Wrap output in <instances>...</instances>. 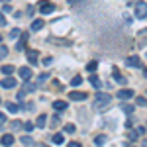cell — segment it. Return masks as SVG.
I'll list each match as a JSON object with an SVG mask.
<instances>
[{
  "mask_svg": "<svg viewBox=\"0 0 147 147\" xmlns=\"http://www.w3.org/2000/svg\"><path fill=\"white\" fill-rule=\"evenodd\" d=\"M110 102H112V96H110V94L98 92V94L94 96V100H92V108H94L96 112H102V110H106V108L110 106Z\"/></svg>",
  "mask_w": 147,
  "mask_h": 147,
  "instance_id": "cell-1",
  "label": "cell"
},
{
  "mask_svg": "<svg viewBox=\"0 0 147 147\" xmlns=\"http://www.w3.org/2000/svg\"><path fill=\"white\" fill-rule=\"evenodd\" d=\"M134 14H136L137 20H143V18H147V2H145V0H137L136 8H134Z\"/></svg>",
  "mask_w": 147,
  "mask_h": 147,
  "instance_id": "cell-2",
  "label": "cell"
},
{
  "mask_svg": "<svg viewBox=\"0 0 147 147\" xmlns=\"http://www.w3.org/2000/svg\"><path fill=\"white\" fill-rule=\"evenodd\" d=\"M39 12L41 14H51V12H55V4L49 2V0H41L39 2Z\"/></svg>",
  "mask_w": 147,
  "mask_h": 147,
  "instance_id": "cell-3",
  "label": "cell"
},
{
  "mask_svg": "<svg viewBox=\"0 0 147 147\" xmlns=\"http://www.w3.org/2000/svg\"><path fill=\"white\" fill-rule=\"evenodd\" d=\"M125 65H127V67H131V69L141 67V59H139L137 55H129L127 59H125Z\"/></svg>",
  "mask_w": 147,
  "mask_h": 147,
  "instance_id": "cell-4",
  "label": "cell"
},
{
  "mask_svg": "<svg viewBox=\"0 0 147 147\" xmlns=\"http://www.w3.org/2000/svg\"><path fill=\"white\" fill-rule=\"evenodd\" d=\"M0 86H2V88H14V86H16V79L10 77V75H6V79H2Z\"/></svg>",
  "mask_w": 147,
  "mask_h": 147,
  "instance_id": "cell-5",
  "label": "cell"
},
{
  "mask_svg": "<svg viewBox=\"0 0 147 147\" xmlns=\"http://www.w3.org/2000/svg\"><path fill=\"white\" fill-rule=\"evenodd\" d=\"M136 96V92L131 90V88H124V90H120L118 92V98L124 102V100H127V98H134Z\"/></svg>",
  "mask_w": 147,
  "mask_h": 147,
  "instance_id": "cell-6",
  "label": "cell"
},
{
  "mask_svg": "<svg viewBox=\"0 0 147 147\" xmlns=\"http://www.w3.org/2000/svg\"><path fill=\"white\" fill-rule=\"evenodd\" d=\"M69 98H71V100H77V102H82V100H86V98H88V96H86V94H84V92H71V94H69Z\"/></svg>",
  "mask_w": 147,
  "mask_h": 147,
  "instance_id": "cell-7",
  "label": "cell"
},
{
  "mask_svg": "<svg viewBox=\"0 0 147 147\" xmlns=\"http://www.w3.org/2000/svg\"><path fill=\"white\" fill-rule=\"evenodd\" d=\"M20 77H22L24 80H30L32 77H34V73H32V69H30V67H22V69H20Z\"/></svg>",
  "mask_w": 147,
  "mask_h": 147,
  "instance_id": "cell-8",
  "label": "cell"
},
{
  "mask_svg": "<svg viewBox=\"0 0 147 147\" xmlns=\"http://www.w3.org/2000/svg\"><path fill=\"white\" fill-rule=\"evenodd\" d=\"M0 143H2V145H14V136H12V134H4V136L0 137Z\"/></svg>",
  "mask_w": 147,
  "mask_h": 147,
  "instance_id": "cell-9",
  "label": "cell"
},
{
  "mask_svg": "<svg viewBox=\"0 0 147 147\" xmlns=\"http://www.w3.org/2000/svg\"><path fill=\"white\" fill-rule=\"evenodd\" d=\"M37 59H39V53H37L35 49H30V51H28V61H30L32 65H35V63H37Z\"/></svg>",
  "mask_w": 147,
  "mask_h": 147,
  "instance_id": "cell-10",
  "label": "cell"
},
{
  "mask_svg": "<svg viewBox=\"0 0 147 147\" xmlns=\"http://www.w3.org/2000/svg\"><path fill=\"white\" fill-rule=\"evenodd\" d=\"M28 37H30L28 34H22V37H20V41H18V45H16V49H18V51H22L24 47H26V43H28Z\"/></svg>",
  "mask_w": 147,
  "mask_h": 147,
  "instance_id": "cell-11",
  "label": "cell"
},
{
  "mask_svg": "<svg viewBox=\"0 0 147 147\" xmlns=\"http://www.w3.org/2000/svg\"><path fill=\"white\" fill-rule=\"evenodd\" d=\"M53 108H55L57 112H61V110L67 108V102H65V100H55V102H53Z\"/></svg>",
  "mask_w": 147,
  "mask_h": 147,
  "instance_id": "cell-12",
  "label": "cell"
},
{
  "mask_svg": "<svg viewBox=\"0 0 147 147\" xmlns=\"http://www.w3.org/2000/svg\"><path fill=\"white\" fill-rule=\"evenodd\" d=\"M43 28V20H34L32 22V32H39Z\"/></svg>",
  "mask_w": 147,
  "mask_h": 147,
  "instance_id": "cell-13",
  "label": "cell"
},
{
  "mask_svg": "<svg viewBox=\"0 0 147 147\" xmlns=\"http://www.w3.org/2000/svg\"><path fill=\"white\" fill-rule=\"evenodd\" d=\"M20 143H22V145H34V139L30 136H22L20 137Z\"/></svg>",
  "mask_w": 147,
  "mask_h": 147,
  "instance_id": "cell-14",
  "label": "cell"
},
{
  "mask_svg": "<svg viewBox=\"0 0 147 147\" xmlns=\"http://www.w3.org/2000/svg\"><path fill=\"white\" fill-rule=\"evenodd\" d=\"M51 141H53V143H57V145H61V143L65 141V137H63V134H55V136L51 137Z\"/></svg>",
  "mask_w": 147,
  "mask_h": 147,
  "instance_id": "cell-15",
  "label": "cell"
},
{
  "mask_svg": "<svg viewBox=\"0 0 147 147\" xmlns=\"http://www.w3.org/2000/svg\"><path fill=\"white\" fill-rule=\"evenodd\" d=\"M6 110H8V112H12V114H16L18 110H20V108H18V104H14V102H8V104H6Z\"/></svg>",
  "mask_w": 147,
  "mask_h": 147,
  "instance_id": "cell-16",
  "label": "cell"
},
{
  "mask_svg": "<svg viewBox=\"0 0 147 147\" xmlns=\"http://www.w3.org/2000/svg\"><path fill=\"white\" fill-rule=\"evenodd\" d=\"M90 84H92V86H94V88H100V86H102L100 79H98V77H94V75H92V77H90Z\"/></svg>",
  "mask_w": 147,
  "mask_h": 147,
  "instance_id": "cell-17",
  "label": "cell"
},
{
  "mask_svg": "<svg viewBox=\"0 0 147 147\" xmlns=\"http://www.w3.org/2000/svg\"><path fill=\"white\" fill-rule=\"evenodd\" d=\"M20 35H22V32H20L18 28H14L10 34H8V37H10V39H16V37H20Z\"/></svg>",
  "mask_w": 147,
  "mask_h": 147,
  "instance_id": "cell-18",
  "label": "cell"
},
{
  "mask_svg": "<svg viewBox=\"0 0 147 147\" xmlns=\"http://www.w3.org/2000/svg\"><path fill=\"white\" fill-rule=\"evenodd\" d=\"M14 65H4V67H2V73H4V75H12V73H14Z\"/></svg>",
  "mask_w": 147,
  "mask_h": 147,
  "instance_id": "cell-19",
  "label": "cell"
},
{
  "mask_svg": "<svg viewBox=\"0 0 147 147\" xmlns=\"http://www.w3.org/2000/svg\"><path fill=\"white\" fill-rule=\"evenodd\" d=\"M45 122H47L45 114H41V116H39V118H37V122H35V124H37V127H43V125H45Z\"/></svg>",
  "mask_w": 147,
  "mask_h": 147,
  "instance_id": "cell-20",
  "label": "cell"
},
{
  "mask_svg": "<svg viewBox=\"0 0 147 147\" xmlns=\"http://www.w3.org/2000/svg\"><path fill=\"white\" fill-rule=\"evenodd\" d=\"M47 79H49V73H41V75L37 77V84H43Z\"/></svg>",
  "mask_w": 147,
  "mask_h": 147,
  "instance_id": "cell-21",
  "label": "cell"
},
{
  "mask_svg": "<svg viewBox=\"0 0 147 147\" xmlns=\"http://www.w3.org/2000/svg\"><path fill=\"white\" fill-rule=\"evenodd\" d=\"M24 92H26V94H28V92H34L35 90V84H28V82H24V88H22Z\"/></svg>",
  "mask_w": 147,
  "mask_h": 147,
  "instance_id": "cell-22",
  "label": "cell"
},
{
  "mask_svg": "<svg viewBox=\"0 0 147 147\" xmlns=\"http://www.w3.org/2000/svg\"><path fill=\"white\" fill-rule=\"evenodd\" d=\"M6 55H8V47H6V45H2V43H0V61H2V59H4Z\"/></svg>",
  "mask_w": 147,
  "mask_h": 147,
  "instance_id": "cell-23",
  "label": "cell"
},
{
  "mask_svg": "<svg viewBox=\"0 0 147 147\" xmlns=\"http://www.w3.org/2000/svg\"><path fill=\"white\" fill-rule=\"evenodd\" d=\"M114 79L118 80V82H122V84H124V82H125V79H124V77H122V75H120V73H118V69H114Z\"/></svg>",
  "mask_w": 147,
  "mask_h": 147,
  "instance_id": "cell-24",
  "label": "cell"
},
{
  "mask_svg": "<svg viewBox=\"0 0 147 147\" xmlns=\"http://www.w3.org/2000/svg\"><path fill=\"white\" fill-rule=\"evenodd\" d=\"M122 110H124L125 114H131V112H134V106H131V104H125V102H124V104H122Z\"/></svg>",
  "mask_w": 147,
  "mask_h": 147,
  "instance_id": "cell-25",
  "label": "cell"
},
{
  "mask_svg": "<svg viewBox=\"0 0 147 147\" xmlns=\"http://www.w3.org/2000/svg\"><path fill=\"white\" fill-rule=\"evenodd\" d=\"M96 67H98V65H96V61H92V63H88V65H86V71H88V73H94V71H96Z\"/></svg>",
  "mask_w": 147,
  "mask_h": 147,
  "instance_id": "cell-26",
  "label": "cell"
},
{
  "mask_svg": "<svg viewBox=\"0 0 147 147\" xmlns=\"http://www.w3.org/2000/svg\"><path fill=\"white\" fill-rule=\"evenodd\" d=\"M20 127H24V124L20 120H14V122H12V129H20Z\"/></svg>",
  "mask_w": 147,
  "mask_h": 147,
  "instance_id": "cell-27",
  "label": "cell"
},
{
  "mask_svg": "<svg viewBox=\"0 0 147 147\" xmlns=\"http://www.w3.org/2000/svg\"><path fill=\"white\" fill-rule=\"evenodd\" d=\"M65 131H67V134H75V131H77V127H75L73 124H67V125H65Z\"/></svg>",
  "mask_w": 147,
  "mask_h": 147,
  "instance_id": "cell-28",
  "label": "cell"
},
{
  "mask_svg": "<svg viewBox=\"0 0 147 147\" xmlns=\"http://www.w3.org/2000/svg\"><path fill=\"white\" fill-rule=\"evenodd\" d=\"M94 143H96V145H102V143H106V136H98L96 139H94Z\"/></svg>",
  "mask_w": 147,
  "mask_h": 147,
  "instance_id": "cell-29",
  "label": "cell"
},
{
  "mask_svg": "<svg viewBox=\"0 0 147 147\" xmlns=\"http://www.w3.org/2000/svg\"><path fill=\"white\" fill-rule=\"evenodd\" d=\"M137 106H143V108H145V106H147V98H143V96H137Z\"/></svg>",
  "mask_w": 147,
  "mask_h": 147,
  "instance_id": "cell-30",
  "label": "cell"
},
{
  "mask_svg": "<svg viewBox=\"0 0 147 147\" xmlns=\"http://www.w3.org/2000/svg\"><path fill=\"white\" fill-rule=\"evenodd\" d=\"M80 82H82V79H80L79 75H77V77H75V79H73V80H71V84H73V86H79Z\"/></svg>",
  "mask_w": 147,
  "mask_h": 147,
  "instance_id": "cell-31",
  "label": "cell"
},
{
  "mask_svg": "<svg viewBox=\"0 0 147 147\" xmlns=\"http://www.w3.org/2000/svg\"><path fill=\"white\" fill-rule=\"evenodd\" d=\"M24 129H26V131L30 134V131L34 129V124H32V122H26V124H24Z\"/></svg>",
  "mask_w": 147,
  "mask_h": 147,
  "instance_id": "cell-32",
  "label": "cell"
},
{
  "mask_svg": "<svg viewBox=\"0 0 147 147\" xmlns=\"http://www.w3.org/2000/svg\"><path fill=\"white\" fill-rule=\"evenodd\" d=\"M4 26H6V18H4L2 12H0V28H4Z\"/></svg>",
  "mask_w": 147,
  "mask_h": 147,
  "instance_id": "cell-33",
  "label": "cell"
},
{
  "mask_svg": "<svg viewBox=\"0 0 147 147\" xmlns=\"http://www.w3.org/2000/svg\"><path fill=\"white\" fill-rule=\"evenodd\" d=\"M2 10H4V12H12V6H10V4H4V8H2Z\"/></svg>",
  "mask_w": 147,
  "mask_h": 147,
  "instance_id": "cell-34",
  "label": "cell"
},
{
  "mask_svg": "<svg viewBox=\"0 0 147 147\" xmlns=\"http://www.w3.org/2000/svg\"><path fill=\"white\" fill-rule=\"evenodd\" d=\"M69 147H80V143H77V141H71V143H69Z\"/></svg>",
  "mask_w": 147,
  "mask_h": 147,
  "instance_id": "cell-35",
  "label": "cell"
},
{
  "mask_svg": "<svg viewBox=\"0 0 147 147\" xmlns=\"http://www.w3.org/2000/svg\"><path fill=\"white\" fill-rule=\"evenodd\" d=\"M4 122H6V116H4V114L0 112V124H4Z\"/></svg>",
  "mask_w": 147,
  "mask_h": 147,
  "instance_id": "cell-36",
  "label": "cell"
},
{
  "mask_svg": "<svg viewBox=\"0 0 147 147\" xmlns=\"http://www.w3.org/2000/svg\"><path fill=\"white\" fill-rule=\"evenodd\" d=\"M77 2H79V0H69V4H71V6H75Z\"/></svg>",
  "mask_w": 147,
  "mask_h": 147,
  "instance_id": "cell-37",
  "label": "cell"
},
{
  "mask_svg": "<svg viewBox=\"0 0 147 147\" xmlns=\"http://www.w3.org/2000/svg\"><path fill=\"white\" fill-rule=\"evenodd\" d=\"M143 77H145V79H147V69H145V71H143Z\"/></svg>",
  "mask_w": 147,
  "mask_h": 147,
  "instance_id": "cell-38",
  "label": "cell"
},
{
  "mask_svg": "<svg viewBox=\"0 0 147 147\" xmlns=\"http://www.w3.org/2000/svg\"><path fill=\"white\" fill-rule=\"evenodd\" d=\"M2 2H10V0H2Z\"/></svg>",
  "mask_w": 147,
  "mask_h": 147,
  "instance_id": "cell-39",
  "label": "cell"
},
{
  "mask_svg": "<svg viewBox=\"0 0 147 147\" xmlns=\"http://www.w3.org/2000/svg\"><path fill=\"white\" fill-rule=\"evenodd\" d=\"M0 43H2V37H0Z\"/></svg>",
  "mask_w": 147,
  "mask_h": 147,
  "instance_id": "cell-40",
  "label": "cell"
},
{
  "mask_svg": "<svg viewBox=\"0 0 147 147\" xmlns=\"http://www.w3.org/2000/svg\"><path fill=\"white\" fill-rule=\"evenodd\" d=\"M0 102H2V98H0Z\"/></svg>",
  "mask_w": 147,
  "mask_h": 147,
  "instance_id": "cell-41",
  "label": "cell"
}]
</instances>
